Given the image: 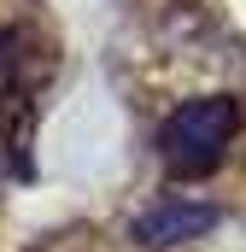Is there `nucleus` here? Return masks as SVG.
I'll return each instance as SVG.
<instances>
[{"instance_id": "2", "label": "nucleus", "mask_w": 246, "mask_h": 252, "mask_svg": "<svg viewBox=\"0 0 246 252\" xmlns=\"http://www.w3.org/2000/svg\"><path fill=\"white\" fill-rule=\"evenodd\" d=\"M211 223H217V205L164 193V199H153V205L135 217V241L153 247V252H164V247H182V241H193V235H205Z\"/></svg>"}, {"instance_id": "3", "label": "nucleus", "mask_w": 246, "mask_h": 252, "mask_svg": "<svg viewBox=\"0 0 246 252\" xmlns=\"http://www.w3.org/2000/svg\"><path fill=\"white\" fill-rule=\"evenodd\" d=\"M12 70H18V53H12V35L0 30V94L12 88Z\"/></svg>"}, {"instance_id": "1", "label": "nucleus", "mask_w": 246, "mask_h": 252, "mask_svg": "<svg viewBox=\"0 0 246 252\" xmlns=\"http://www.w3.org/2000/svg\"><path fill=\"white\" fill-rule=\"evenodd\" d=\"M241 129V100L229 94H199V100H182L164 124H158V158L176 170V176H205L229 141Z\"/></svg>"}]
</instances>
